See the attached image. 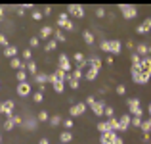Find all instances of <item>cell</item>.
Masks as SVG:
<instances>
[{"instance_id": "3", "label": "cell", "mask_w": 151, "mask_h": 144, "mask_svg": "<svg viewBox=\"0 0 151 144\" xmlns=\"http://www.w3.org/2000/svg\"><path fill=\"white\" fill-rule=\"evenodd\" d=\"M119 10H121V14H122V17H124V19H134L138 15V8L132 6V4H121Z\"/></svg>"}, {"instance_id": "33", "label": "cell", "mask_w": 151, "mask_h": 144, "mask_svg": "<svg viewBox=\"0 0 151 144\" xmlns=\"http://www.w3.org/2000/svg\"><path fill=\"white\" fill-rule=\"evenodd\" d=\"M61 121H63V119H61V115H50V125L52 127H58V125H61Z\"/></svg>"}, {"instance_id": "29", "label": "cell", "mask_w": 151, "mask_h": 144, "mask_svg": "<svg viewBox=\"0 0 151 144\" xmlns=\"http://www.w3.org/2000/svg\"><path fill=\"white\" fill-rule=\"evenodd\" d=\"M107 123H109V131H111V133H117V131H119V119L117 117L107 119Z\"/></svg>"}, {"instance_id": "23", "label": "cell", "mask_w": 151, "mask_h": 144, "mask_svg": "<svg viewBox=\"0 0 151 144\" xmlns=\"http://www.w3.org/2000/svg\"><path fill=\"white\" fill-rule=\"evenodd\" d=\"M25 71L29 75H37L38 73V67H37V63L33 62V60H31V62H25Z\"/></svg>"}, {"instance_id": "35", "label": "cell", "mask_w": 151, "mask_h": 144, "mask_svg": "<svg viewBox=\"0 0 151 144\" xmlns=\"http://www.w3.org/2000/svg\"><path fill=\"white\" fill-rule=\"evenodd\" d=\"M98 131H100L101 135L103 133H111V131H109V123H107V121H100V123H98Z\"/></svg>"}, {"instance_id": "49", "label": "cell", "mask_w": 151, "mask_h": 144, "mask_svg": "<svg viewBox=\"0 0 151 144\" xmlns=\"http://www.w3.org/2000/svg\"><path fill=\"white\" fill-rule=\"evenodd\" d=\"M0 46H4V48H8V46H10V42H8L6 35H2V33H0Z\"/></svg>"}, {"instance_id": "6", "label": "cell", "mask_w": 151, "mask_h": 144, "mask_svg": "<svg viewBox=\"0 0 151 144\" xmlns=\"http://www.w3.org/2000/svg\"><path fill=\"white\" fill-rule=\"evenodd\" d=\"M86 108H88V106H86L84 102H77L75 106L69 108V117H78V115H82L86 111Z\"/></svg>"}, {"instance_id": "54", "label": "cell", "mask_w": 151, "mask_h": 144, "mask_svg": "<svg viewBox=\"0 0 151 144\" xmlns=\"http://www.w3.org/2000/svg\"><path fill=\"white\" fill-rule=\"evenodd\" d=\"M50 14H52V6H46L44 10H42V15H46V17H48Z\"/></svg>"}, {"instance_id": "46", "label": "cell", "mask_w": 151, "mask_h": 144, "mask_svg": "<svg viewBox=\"0 0 151 144\" xmlns=\"http://www.w3.org/2000/svg\"><path fill=\"white\" fill-rule=\"evenodd\" d=\"M31 17L35 19V21H40L44 15H42V12H38V10H33V14H31Z\"/></svg>"}, {"instance_id": "47", "label": "cell", "mask_w": 151, "mask_h": 144, "mask_svg": "<svg viewBox=\"0 0 151 144\" xmlns=\"http://www.w3.org/2000/svg\"><path fill=\"white\" fill-rule=\"evenodd\" d=\"M21 56H23V60H27V62H31V60H33V56H31V48H25Z\"/></svg>"}, {"instance_id": "36", "label": "cell", "mask_w": 151, "mask_h": 144, "mask_svg": "<svg viewBox=\"0 0 151 144\" xmlns=\"http://www.w3.org/2000/svg\"><path fill=\"white\" fill-rule=\"evenodd\" d=\"M73 60H75V63H77V67H78V65H81V63H82V62H84V60H86V58H84V54H82V52H75V56H73Z\"/></svg>"}, {"instance_id": "42", "label": "cell", "mask_w": 151, "mask_h": 144, "mask_svg": "<svg viewBox=\"0 0 151 144\" xmlns=\"http://www.w3.org/2000/svg\"><path fill=\"white\" fill-rule=\"evenodd\" d=\"M103 115H105L107 119H111V117H115V110L111 106H105V111H103Z\"/></svg>"}, {"instance_id": "21", "label": "cell", "mask_w": 151, "mask_h": 144, "mask_svg": "<svg viewBox=\"0 0 151 144\" xmlns=\"http://www.w3.org/2000/svg\"><path fill=\"white\" fill-rule=\"evenodd\" d=\"M115 137H117V133H103L100 137V142L101 144H113L115 142Z\"/></svg>"}, {"instance_id": "53", "label": "cell", "mask_w": 151, "mask_h": 144, "mask_svg": "<svg viewBox=\"0 0 151 144\" xmlns=\"http://www.w3.org/2000/svg\"><path fill=\"white\" fill-rule=\"evenodd\" d=\"M14 10H15L17 15H25V6H17V8H14Z\"/></svg>"}, {"instance_id": "22", "label": "cell", "mask_w": 151, "mask_h": 144, "mask_svg": "<svg viewBox=\"0 0 151 144\" xmlns=\"http://www.w3.org/2000/svg\"><path fill=\"white\" fill-rule=\"evenodd\" d=\"M35 81H37L38 85H44V83L52 81V75H46V73H40V71H38V73L35 75Z\"/></svg>"}, {"instance_id": "51", "label": "cell", "mask_w": 151, "mask_h": 144, "mask_svg": "<svg viewBox=\"0 0 151 144\" xmlns=\"http://www.w3.org/2000/svg\"><path fill=\"white\" fill-rule=\"evenodd\" d=\"M63 29H67V31H77V29H75V21H71V19H69V21H67V25L63 27Z\"/></svg>"}, {"instance_id": "32", "label": "cell", "mask_w": 151, "mask_h": 144, "mask_svg": "<svg viewBox=\"0 0 151 144\" xmlns=\"http://www.w3.org/2000/svg\"><path fill=\"white\" fill-rule=\"evenodd\" d=\"M54 39H55L58 42H67V37L63 35V31H59V29L54 31Z\"/></svg>"}, {"instance_id": "27", "label": "cell", "mask_w": 151, "mask_h": 144, "mask_svg": "<svg viewBox=\"0 0 151 144\" xmlns=\"http://www.w3.org/2000/svg\"><path fill=\"white\" fill-rule=\"evenodd\" d=\"M65 81L69 83V87H71L73 90H78V85H81V81H77V79H73V77H71V73H67V75H65Z\"/></svg>"}, {"instance_id": "52", "label": "cell", "mask_w": 151, "mask_h": 144, "mask_svg": "<svg viewBox=\"0 0 151 144\" xmlns=\"http://www.w3.org/2000/svg\"><path fill=\"white\" fill-rule=\"evenodd\" d=\"M29 44H31V48L38 46V37H31V39H29Z\"/></svg>"}, {"instance_id": "17", "label": "cell", "mask_w": 151, "mask_h": 144, "mask_svg": "<svg viewBox=\"0 0 151 144\" xmlns=\"http://www.w3.org/2000/svg\"><path fill=\"white\" fill-rule=\"evenodd\" d=\"M82 41H84L86 44L92 48L94 41H96V37H94V33H92V31H88V29H86V31H82Z\"/></svg>"}, {"instance_id": "10", "label": "cell", "mask_w": 151, "mask_h": 144, "mask_svg": "<svg viewBox=\"0 0 151 144\" xmlns=\"http://www.w3.org/2000/svg\"><path fill=\"white\" fill-rule=\"evenodd\" d=\"M130 121H132V115H130V113H122L121 117H119V131L124 133V131L130 127Z\"/></svg>"}, {"instance_id": "19", "label": "cell", "mask_w": 151, "mask_h": 144, "mask_svg": "<svg viewBox=\"0 0 151 144\" xmlns=\"http://www.w3.org/2000/svg\"><path fill=\"white\" fill-rule=\"evenodd\" d=\"M4 56H6V58H10V60L17 58V46H15V44H10L8 48H4Z\"/></svg>"}, {"instance_id": "61", "label": "cell", "mask_w": 151, "mask_h": 144, "mask_svg": "<svg viewBox=\"0 0 151 144\" xmlns=\"http://www.w3.org/2000/svg\"><path fill=\"white\" fill-rule=\"evenodd\" d=\"M147 113H149V117H151V102H149V108H147Z\"/></svg>"}, {"instance_id": "31", "label": "cell", "mask_w": 151, "mask_h": 144, "mask_svg": "<svg viewBox=\"0 0 151 144\" xmlns=\"http://www.w3.org/2000/svg\"><path fill=\"white\" fill-rule=\"evenodd\" d=\"M27 75H29V73H27L25 69H19L17 73H15V79H17V83H25V81H27Z\"/></svg>"}, {"instance_id": "26", "label": "cell", "mask_w": 151, "mask_h": 144, "mask_svg": "<svg viewBox=\"0 0 151 144\" xmlns=\"http://www.w3.org/2000/svg\"><path fill=\"white\" fill-rule=\"evenodd\" d=\"M10 65H12V69H25V62H21L19 58H14V60H10Z\"/></svg>"}, {"instance_id": "11", "label": "cell", "mask_w": 151, "mask_h": 144, "mask_svg": "<svg viewBox=\"0 0 151 144\" xmlns=\"http://www.w3.org/2000/svg\"><path fill=\"white\" fill-rule=\"evenodd\" d=\"M149 31H151V17H145L144 23L136 27V33H138V35H147Z\"/></svg>"}, {"instance_id": "39", "label": "cell", "mask_w": 151, "mask_h": 144, "mask_svg": "<svg viewBox=\"0 0 151 144\" xmlns=\"http://www.w3.org/2000/svg\"><path fill=\"white\" fill-rule=\"evenodd\" d=\"M71 77H73V79H77V81H81V79L84 77V71H81V69H77V67H75V69L71 71Z\"/></svg>"}, {"instance_id": "44", "label": "cell", "mask_w": 151, "mask_h": 144, "mask_svg": "<svg viewBox=\"0 0 151 144\" xmlns=\"http://www.w3.org/2000/svg\"><path fill=\"white\" fill-rule=\"evenodd\" d=\"M115 92H117L119 96H124V94H126V87H124V85L121 83V85H117V89H115Z\"/></svg>"}, {"instance_id": "55", "label": "cell", "mask_w": 151, "mask_h": 144, "mask_svg": "<svg viewBox=\"0 0 151 144\" xmlns=\"http://www.w3.org/2000/svg\"><path fill=\"white\" fill-rule=\"evenodd\" d=\"M105 62H107V65H113V63H115V58L111 54H107V60H105Z\"/></svg>"}, {"instance_id": "50", "label": "cell", "mask_w": 151, "mask_h": 144, "mask_svg": "<svg viewBox=\"0 0 151 144\" xmlns=\"http://www.w3.org/2000/svg\"><path fill=\"white\" fill-rule=\"evenodd\" d=\"M84 104H86V106H90V108H92V106H94V104H96V98H94V96H86V100H84Z\"/></svg>"}, {"instance_id": "25", "label": "cell", "mask_w": 151, "mask_h": 144, "mask_svg": "<svg viewBox=\"0 0 151 144\" xmlns=\"http://www.w3.org/2000/svg\"><path fill=\"white\" fill-rule=\"evenodd\" d=\"M54 35V29L52 27H40V33H38V39H48V37H52Z\"/></svg>"}, {"instance_id": "37", "label": "cell", "mask_w": 151, "mask_h": 144, "mask_svg": "<svg viewBox=\"0 0 151 144\" xmlns=\"http://www.w3.org/2000/svg\"><path fill=\"white\" fill-rule=\"evenodd\" d=\"M100 50H101V52H107V54H111V41H101Z\"/></svg>"}, {"instance_id": "48", "label": "cell", "mask_w": 151, "mask_h": 144, "mask_svg": "<svg viewBox=\"0 0 151 144\" xmlns=\"http://www.w3.org/2000/svg\"><path fill=\"white\" fill-rule=\"evenodd\" d=\"M96 17H105V8H103V6L96 8Z\"/></svg>"}, {"instance_id": "57", "label": "cell", "mask_w": 151, "mask_h": 144, "mask_svg": "<svg viewBox=\"0 0 151 144\" xmlns=\"http://www.w3.org/2000/svg\"><path fill=\"white\" fill-rule=\"evenodd\" d=\"M142 138H144L145 142H149L151 140V133H144V135H142Z\"/></svg>"}, {"instance_id": "63", "label": "cell", "mask_w": 151, "mask_h": 144, "mask_svg": "<svg viewBox=\"0 0 151 144\" xmlns=\"http://www.w3.org/2000/svg\"><path fill=\"white\" fill-rule=\"evenodd\" d=\"M0 142H2V137H0Z\"/></svg>"}, {"instance_id": "9", "label": "cell", "mask_w": 151, "mask_h": 144, "mask_svg": "<svg viewBox=\"0 0 151 144\" xmlns=\"http://www.w3.org/2000/svg\"><path fill=\"white\" fill-rule=\"evenodd\" d=\"M15 90H17V94L21 96V98H27V96L31 94V83H17V87H15Z\"/></svg>"}, {"instance_id": "5", "label": "cell", "mask_w": 151, "mask_h": 144, "mask_svg": "<svg viewBox=\"0 0 151 144\" xmlns=\"http://www.w3.org/2000/svg\"><path fill=\"white\" fill-rule=\"evenodd\" d=\"M15 110V102L14 100H6V102H0V113H4L6 117H12Z\"/></svg>"}, {"instance_id": "60", "label": "cell", "mask_w": 151, "mask_h": 144, "mask_svg": "<svg viewBox=\"0 0 151 144\" xmlns=\"http://www.w3.org/2000/svg\"><path fill=\"white\" fill-rule=\"evenodd\" d=\"M38 144H50V142H48V138L44 137V138H40V140H38Z\"/></svg>"}, {"instance_id": "40", "label": "cell", "mask_w": 151, "mask_h": 144, "mask_svg": "<svg viewBox=\"0 0 151 144\" xmlns=\"http://www.w3.org/2000/svg\"><path fill=\"white\" fill-rule=\"evenodd\" d=\"M61 125H63V127H65V131H69V129H71V127H73V125H75V121H73V117H65V119H63V121H61Z\"/></svg>"}, {"instance_id": "16", "label": "cell", "mask_w": 151, "mask_h": 144, "mask_svg": "<svg viewBox=\"0 0 151 144\" xmlns=\"http://www.w3.org/2000/svg\"><path fill=\"white\" fill-rule=\"evenodd\" d=\"M86 62H88V65H92V67H98V69H101V58H100V56L92 54V56H88V58H86Z\"/></svg>"}, {"instance_id": "45", "label": "cell", "mask_w": 151, "mask_h": 144, "mask_svg": "<svg viewBox=\"0 0 151 144\" xmlns=\"http://www.w3.org/2000/svg\"><path fill=\"white\" fill-rule=\"evenodd\" d=\"M130 60H132V65H140V62H142V58L136 54V52H132V56H130Z\"/></svg>"}, {"instance_id": "59", "label": "cell", "mask_w": 151, "mask_h": 144, "mask_svg": "<svg viewBox=\"0 0 151 144\" xmlns=\"http://www.w3.org/2000/svg\"><path fill=\"white\" fill-rule=\"evenodd\" d=\"M4 12H6V6H0V19H4Z\"/></svg>"}, {"instance_id": "18", "label": "cell", "mask_w": 151, "mask_h": 144, "mask_svg": "<svg viewBox=\"0 0 151 144\" xmlns=\"http://www.w3.org/2000/svg\"><path fill=\"white\" fill-rule=\"evenodd\" d=\"M98 73H100V69H98V67H92V65H90L88 69H86L84 77L88 79V81H96V79H98Z\"/></svg>"}, {"instance_id": "62", "label": "cell", "mask_w": 151, "mask_h": 144, "mask_svg": "<svg viewBox=\"0 0 151 144\" xmlns=\"http://www.w3.org/2000/svg\"><path fill=\"white\" fill-rule=\"evenodd\" d=\"M147 56H151V44H149V48H147Z\"/></svg>"}, {"instance_id": "41", "label": "cell", "mask_w": 151, "mask_h": 144, "mask_svg": "<svg viewBox=\"0 0 151 144\" xmlns=\"http://www.w3.org/2000/svg\"><path fill=\"white\" fill-rule=\"evenodd\" d=\"M42 100H44V92H40V90H37V92L33 94V102H35V104H40Z\"/></svg>"}, {"instance_id": "58", "label": "cell", "mask_w": 151, "mask_h": 144, "mask_svg": "<svg viewBox=\"0 0 151 144\" xmlns=\"http://www.w3.org/2000/svg\"><path fill=\"white\" fill-rule=\"evenodd\" d=\"M113 144H124V140H122V137H119V135H117V137H115V142Z\"/></svg>"}, {"instance_id": "7", "label": "cell", "mask_w": 151, "mask_h": 144, "mask_svg": "<svg viewBox=\"0 0 151 144\" xmlns=\"http://www.w3.org/2000/svg\"><path fill=\"white\" fill-rule=\"evenodd\" d=\"M58 62H59V67H58V69H61L63 73H71V71H73V67H71V62H69V58H67V54H59Z\"/></svg>"}, {"instance_id": "13", "label": "cell", "mask_w": 151, "mask_h": 144, "mask_svg": "<svg viewBox=\"0 0 151 144\" xmlns=\"http://www.w3.org/2000/svg\"><path fill=\"white\" fill-rule=\"evenodd\" d=\"M38 127V119L37 117H27L25 121H23V129H27V131H35Z\"/></svg>"}, {"instance_id": "28", "label": "cell", "mask_w": 151, "mask_h": 144, "mask_svg": "<svg viewBox=\"0 0 151 144\" xmlns=\"http://www.w3.org/2000/svg\"><path fill=\"white\" fill-rule=\"evenodd\" d=\"M67 21H69V14H67V12L58 15V27H61V29H63V27L67 25Z\"/></svg>"}, {"instance_id": "30", "label": "cell", "mask_w": 151, "mask_h": 144, "mask_svg": "<svg viewBox=\"0 0 151 144\" xmlns=\"http://www.w3.org/2000/svg\"><path fill=\"white\" fill-rule=\"evenodd\" d=\"M55 48H58V41H55V39H50V41L44 44V50L46 52H52V50H55Z\"/></svg>"}, {"instance_id": "12", "label": "cell", "mask_w": 151, "mask_h": 144, "mask_svg": "<svg viewBox=\"0 0 151 144\" xmlns=\"http://www.w3.org/2000/svg\"><path fill=\"white\" fill-rule=\"evenodd\" d=\"M140 71L142 73H149L151 75V56H145V58H142V62H140Z\"/></svg>"}, {"instance_id": "14", "label": "cell", "mask_w": 151, "mask_h": 144, "mask_svg": "<svg viewBox=\"0 0 151 144\" xmlns=\"http://www.w3.org/2000/svg\"><path fill=\"white\" fill-rule=\"evenodd\" d=\"M147 48H149L147 42H138L136 48H134V52H136L140 58H145V56H147Z\"/></svg>"}, {"instance_id": "2", "label": "cell", "mask_w": 151, "mask_h": 144, "mask_svg": "<svg viewBox=\"0 0 151 144\" xmlns=\"http://www.w3.org/2000/svg\"><path fill=\"white\" fill-rule=\"evenodd\" d=\"M126 106H128V111H130L132 117H134V115H136V117H142L144 110H142V106H140V98H128Z\"/></svg>"}, {"instance_id": "43", "label": "cell", "mask_w": 151, "mask_h": 144, "mask_svg": "<svg viewBox=\"0 0 151 144\" xmlns=\"http://www.w3.org/2000/svg\"><path fill=\"white\" fill-rule=\"evenodd\" d=\"M142 123H144V119H142V117H136V115H134L132 121H130V125H132V127H142Z\"/></svg>"}, {"instance_id": "56", "label": "cell", "mask_w": 151, "mask_h": 144, "mask_svg": "<svg viewBox=\"0 0 151 144\" xmlns=\"http://www.w3.org/2000/svg\"><path fill=\"white\" fill-rule=\"evenodd\" d=\"M126 48H128V50H132V52H134V48H136V44H134L132 41H128V42H126Z\"/></svg>"}, {"instance_id": "20", "label": "cell", "mask_w": 151, "mask_h": 144, "mask_svg": "<svg viewBox=\"0 0 151 144\" xmlns=\"http://www.w3.org/2000/svg\"><path fill=\"white\" fill-rule=\"evenodd\" d=\"M121 52H122V42L117 41V39H113V41H111V56L121 54Z\"/></svg>"}, {"instance_id": "34", "label": "cell", "mask_w": 151, "mask_h": 144, "mask_svg": "<svg viewBox=\"0 0 151 144\" xmlns=\"http://www.w3.org/2000/svg\"><path fill=\"white\" fill-rule=\"evenodd\" d=\"M37 119H38V123H40V121H50V115H48V111H46V110H40V111H38V115H37Z\"/></svg>"}, {"instance_id": "38", "label": "cell", "mask_w": 151, "mask_h": 144, "mask_svg": "<svg viewBox=\"0 0 151 144\" xmlns=\"http://www.w3.org/2000/svg\"><path fill=\"white\" fill-rule=\"evenodd\" d=\"M140 129H142V133H151V117H149V119H145V121L142 123Z\"/></svg>"}, {"instance_id": "24", "label": "cell", "mask_w": 151, "mask_h": 144, "mask_svg": "<svg viewBox=\"0 0 151 144\" xmlns=\"http://www.w3.org/2000/svg\"><path fill=\"white\" fill-rule=\"evenodd\" d=\"M59 144H67L73 140V135H71V131H61V135H59Z\"/></svg>"}, {"instance_id": "1", "label": "cell", "mask_w": 151, "mask_h": 144, "mask_svg": "<svg viewBox=\"0 0 151 144\" xmlns=\"http://www.w3.org/2000/svg\"><path fill=\"white\" fill-rule=\"evenodd\" d=\"M130 77H132V83H136V85H147V83L151 81V75L149 73H142L138 65H132Z\"/></svg>"}, {"instance_id": "15", "label": "cell", "mask_w": 151, "mask_h": 144, "mask_svg": "<svg viewBox=\"0 0 151 144\" xmlns=\"http://www.w3.org/2000/svg\"><path fill=\"white\" fill-rule=\"evenodd\" d=\"M92 111L98 115V117H101L103 111H105V102H103V100H96V104L92 106Z\"/></svg>"}, {"instance_id": "4", "label": "cell", "mask_w": 151, "mask_h": 144, "mask_svg": "<svg viewBox=\"0 0 151 144\" xmlns=\"http://www.w3.org/2000/svg\"><path fill=\"white\" fill-rule=\"evenodd\" d=\"M67 14L77 17V19H82L84 17V8H82L81 4H69V6H67Z\"/></svg>"}, {"instance_id": "8", "label": "cell", "mask_w": 151, "mask_h": 144, "mask_svg": "<svg viewBox=\"0 0 151 144\" xmlns=\"http://www.w3.org/2000/svg\"><path fill=\"white\" fill-rule=\"evenodd\" d=\"M15 125H23L21 115H12V117H8L6 123H4V129H6V131H12Z\"/></svg>"}]
</instances>
